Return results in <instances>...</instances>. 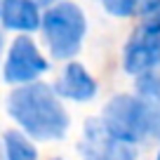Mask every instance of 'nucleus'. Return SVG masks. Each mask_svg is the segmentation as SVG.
I'll return each mask as SVG.
<instances>
[{"label":"nucleus","mask_w":160,"mask_h":160,"mask_svg":"<svg viewBox=\"0 0 160 160\" xmlns=\"http://www.w3.org/2000/svg\"><path fill=\"white\" fill-rule=\"evenodd\" d=\"M7 115L26 137L38 141L64 139L71 122L54 90L42 82H28L12 90L7 97Z\"/></svg>","instance_id":"obj_1"},{"label":"nucleus","mask_w":160,"mask_h":160,"mask_svg":"<svg viewBox=\"0 0 160 160\" xmlns=\"http://www.w3.org/2000/svg\"><path fill=\"white\" fill-rule=\"evenodd\" d=\"M40 28L45 35V45L50 47V54L54 59H71L82 47L87 21L75 2H59L40 17Z\"/></svg>","instance_id":"obj_2"},{"label":"nucleus","mask_w":160,"mask_h":160,"mask_svg":"<svg viewBox=\"0 0 160 160\" xmlns=\"http://www.w3.org/2000/svg\"><path fill=\"white\" fill-rule=\"evenodd\" d=\"M99 122L111 137L125 144H137L151 134H158V127L153 125L146 106L130 94H115L104 106Z\"/></svg>","instance_id":"obj_3"},{"label":"nucleus","mask_w":160,"mask_h":160,"mask_svg":"<svg viewBox=\"0 0 160 160\" xmlns=\"http://www.w3.org/2000/svg\"><path fill=\"white\" fill-rule=\"evenodd\" d=\"M160 64V5L144 17V24L134 31L125 45L122 66L132 75H144Z\"/></svg>","instance_id":"obj_4"},{"label":"nucleus","mask_w":160,"mask_h":160,"mask_svg":"<svg viewBox=\"0 0 160 160\" xmlns=\"http://www.w3.org/2000/svg\"><path fill=\"white\" fill-rule=\"evenodd\" d=\"M45 71H47V61L40 54L38 45L26 35H19L10 45L5 66H2L5 82H10V85H28V82H35V78H40Z\"/></svg>","instance_id":"obj_5"},{"label":"nucleus","mask_w":160,"mask_h":160,"mask_svg":"<svg viewBox=\"0 0 160 160\" xmlns=\"http://www.w3.org/2000/svg\"><path fill=\"white\" fill-rule=\"evenodd\" d=\"M78 151L82 160H137L134 146L111 137L99 122V118L85 122Z\"/></svg>","instance_id":"obj_6"},{"label":"nucleus","mask_w":160,"mask_h":160,"mask_svg":"<svg viewBox=\"0 0 160 160\" xmlns=\"http://www.w3.org/2000/svg\"><path fill=\"white\" fill-rule=\"evenodd\" d=\"M54 94L71 101H92L97 97V80L80 64H68L54 82Z\"/></svg>","instance_id":"obj_7"},{"label":"nucleus","mask_w":160,"mask_h":160,"mask_svg":"<svg viewBox=\"0 0 160 160\" xmlns=\"http://www.w3.org/2000/svg\"><path fill=\"white\" fill-rule=\"evenodd\" d=\"M0 21L10 31L31 33V31L40 28V12L31 0H2Z\"/></svg>","instance_id":"obj_8"},{"label":"nucleus","mask_w":160,"mask_h":160,"mask_svg":"<svg viewBox=\"0 0 160 160\" xmlns=\"http://www.w3.org/2000/svg\"><path fill=\"white\" fill-rule=\"evenodd\" d=\"M137 99L146 106L153 125L160 132V75L151 73V71L139 75V80H137Z\"/></svg>","instance_id":"obj_9"},{"label":"nucleus","mask_w":160,"mask_h":160,"mask_svg":"<svg viewBox=\"0 0 160 160\" xmlns=\"http://www.w3.org/2000/svg\"><path fill=\"white\" fill-rule=\"evenodd\" d=\"M2 153L7 160H38V151L26 134L10 130L2 134Z\"/></svg>","instance_id":"obj_10"},{"label":"nucleus","mask_w":160,"mask_h":160,"mask_svg":"<svg viewBox=\"0 0 160 160\" xmlns=\"http://www.w3.org/2000/svg\"><path fill=\"white\" fill-rule=\"evenodd\" d=\"M111 17H146L160 5V0H101Z\"/></svg>","instance_id":"obj_11"},{"label":"nucleus","mask_w":160,"mask_h":160,"mask_svg":"<svg viewBox=\"0 0 160 160\" xmlns=\"http://www.w3.org/2000/svg\"><path fill=\"white\" fill-rule=\"evenodd\" d=\"M31 2H33L35 7H40V5H52L54 0H31Z\"/></svg>","instance_id":"obj_12"},{"label":"nucleus","mask_w":160,"mask_h":160,"mask_svg":"<svg viewBox=\"0 0 160 160\" xmlns=\"http://www.w3.org/2000/svg\"><path fill=\"white\" fill-rule=\"evenodd\" d=\"M2 50H5V35H2V31H0V57H2Z\"/></svg>","instance_id":"obj_13"},{"label":"nucleus","mask_w":160,"mask_h":160,"mask_svg":"<svg viewBox=\"0 0 160 160\" xmlns=\"http://www.w3.org/2000/svg\"><path fill=\"white\" fill-rule=\"evenodd\" d=\"M0 160H7V158H5V153H2V144H0Z\"/></svg>","instance_id":"obj_14"},{"label":"nucleus","mask_w":160,"mask_h":160,"mask_svg":"<svg viewBox=\"0 0 160 160\" xmlns=\"http://www.w3.org/2000/svg\"><path fill=\"white\" fill-rule=\"evenodd\" d=\"M158 160H160V153H158Z\"/></svg>","instance_id":"obj_15"},{"label":"nucleus","mask_w":160,"mask_h":160,"mask_svg":"<svg viewBox=\"0 0 160 160\" xmlns=\"http://www.w3.org/2000/svg\"><path fill=\"white\" fill-rule=\"evenodd\" d=\"M0 5H2V0H0Z\"/></svg>","instance_id":"obj_16"},{"label":"nucleus","mask_w":160,"mask_h":160,"mask_svg":"<svg viewBox=\"0 0 160 160\" xmlns=\"http://www.w3.org/2000/svg\"><path fill=\"white\" fill-rule=\"evenodd\" d=\"M54 160H59V158H54Z\"/></svg>","instance_id":"obj_17"}]
</instances>
